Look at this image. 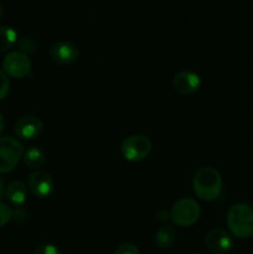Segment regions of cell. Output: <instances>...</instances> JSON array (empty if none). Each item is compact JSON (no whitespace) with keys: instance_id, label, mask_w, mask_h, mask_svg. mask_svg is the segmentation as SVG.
<instances>
[{"instance_id":"6da1fadb","label":"cell","mask_w":253,"mask_h":254,"mask_svg":"<svg viewBox=\"0 0 253 254\" xmlns=\"http://www.w3.org/2000/svg\"><path fill=\"white\" fill-rule=\"evenodd\" d=\"M222 178L221 174L212 166H203L196 171L192 180L193 192L198 198L213 201L222 192Z\"/></svg>"},{"instance_id":"7a4b0ae2","label":"cell","mask_w":253,"mask_h":254,"mask_svg":"<svg viewBox=\"0 0 253 254\" xmlns=\"http://www.w3.org/2000/svg\"><path fill=\"white\" fill-rule=\"evenodd\" d=\"M227 227L236 238L253 236V208L247 203H236L228 210Z\"/></svg>"},{"instance_id":"3957f363","label":"cell","mask_w":253,"mask_h":254,"mask_svg":"<svg viewBox=\"0 0 253 254\" xmlns=\"http://www.w3.org/2000/svg\"><path fill=\"white\" fill-rule=\"evenodd\" d=\"M200 215L201 208L196 200L184 197L173 205L170 211V220L179 227H190L197 222Z\"/></svg>"},{"instance_id":"277c9868","label":"cell","mask_w":253,"mask_h":254,"mask_svg":"<svg viewBox=\"0 0 253 254\" xmlns=\"http://www.w3.org/2000/svg\"><path fill=\"white\" fill-rule=\"evenodd\" d=\"M24 155V146L12 136L0 138V174L14 170Z\"/></svg>"},{"instance_id":"5b68a950","label":"cell","mask_w":253,"mask_h":254,"mask_svg":"<svg viewBox=\"0 0 253 254\" xmlns=\"http://www.w3.org/2000/svg\"><path fill=\"white\" fill-rule=\"evenodd\" d=\"M151 150V141L143 134H133L124 139L121 144V153L126 160L136 163L149 155Z\"/></svg>"},{"instance_id":"8992f818","label":"cell","mask_w":253,"mask_h":254,"mask_svg":"<svg viewBox=\"0 0 253 254\" xmlns=\"http://www.w3.org/2000/svg\"><path fill=\"white\" fill-rule=\"evenodd\" d=\"M2 71L12 78H24L31 72V61L22 52H10L2 60Z\"/></svg>"},{"instance_id":"52a82bcc","label":"cell","mask_w":253,"mask_h":254,"mask_svg":"<svg viewBox=\"0 0 253 254\" xmlns=\"http://www.w3.org/2000/svg\"><path fill=\"white\" fill-rule=\"evenodd\" d=\"M205 245L211 253L226 254L232 248L233 240L227 231L222 228H213L206 235Z\"/></svg>"},{"instance_id":"ba28073f","label":"cell","mask_w":253,"mask_h":254,"mask_svg":"<svg viewBox=\"0 0 253 254\" xmlns=\"http://www.w3.org/2000/svg\"><path fill=\"white\" fill-rule=\"evenodd\" d=\"M44 124L36 116H24L15 124V134L22 140H32L41 134Z\"/></svg>"},{"instance_id":"9c48e42d","label":"cell","mask_w":253,"mask_h":254,"mask_svg":"<svg viewBox=\"0 0 253 254\" xmlns=\"http://www.w3.org/2000/svg\"><path fill=\"white\" fill-rule=\"evenodd\" d=\"M27 186L32 195L40 198H45L49 197L54 191V180L47 173L37 170L29 176Z\"/></svg>"},{"instance_id":"30bf717a","label":"cell","mask_w":253,"mask_h":254,"mask_svg":"<svg viewBox=\"0 0 253 254\" xmlns=\"http://www.w3.org/2000/svg\"><path fill=\"white\" fill-rule=\"evenodd\" d=\"M52 60L60 64H72L78 60L79 52L77 46L68 41H59L52 45L50 50Z\"/></svg>"},{"instance_id":"8fae6325","label":"cell","mask_w":253,"mask_h":254,"mask_svg":"<svg viewBox=\"0 0 253 254\" xmlns=\"http://www.w3.org/2000/svg\"><path fill=\"white\" fill-rule=\"evenodd\" d=\"M201 86V78L192 71H181L174 77L173 87L180 94H192L198 91Z\"/></svg>"},{"instance_id":"7c38bea8","label":"cell","mask_w":253,"mask_h":254,"mask_svg":"<svg viewBox=\"0 0 253 254\" xmlns=\"http://www.w3.org/2000/svg\"><path fill=\"white\" fill-rule=\"evenodd\" d=\"M26 185H25L21 180H12L11 183L7 185L6 196H5V197L7 198V201H9L11 205L20 207V206L26 201Z\"/></svg>"},{"instance_id":"4fadbf2b","label":"cell","mask_w":253,"mask_h":254,"mask_svg":"<svg viewBox=\"0 0 253 254\" xmlns=\"http://www.w3.org/2000/svg\"><path fill=\"white\" fill-rule=\"evenodd\" d=\"M22 159H24L25 165L32 170H39L40 168L44 166L45 160H46L44 151L37 146H31L26 151H24Z\"/></svg>"},{"instance_id":"5bb4252c","label":"cell","mask_w":253,"mask_h":254,"mask_svg":"<svg viewBox=\"0 0 253 254\" xmlns=\"http://www.w3.org/2000/svg\"><path fill=\"white\" fill-rule=\"evenodd\" d=\"M176 233L171 226H163L155 233V245L161 250H168L175 242Z\"/></svg>"},{"instance_id":"9a60e30c","label":"cell","mask_w":253,"mask_h":254,"mask_svg":"<svg viewBox=\"0 0 253 254\" xmlns=\"http://www.w3.org/2000/svg\"><path fill=\"white\" fill-rule=\"evenodd\" d=\"M17 41V34L12 27L5 26L1 25L0 26V52L7 51L11 49Z\"/></svg>"},{"instance_id":"2e32d148","label":"cell","mask_w":253,"mask_h":254,"mask_svg":"<svg viewBox=\"0 0 253 254\" xmlns=\"http://www.w3.org/2000/svg\"><path fill=\"white\" fill-rule=\"evenodd\" d=\"M17 45H19L20 52L27 55V56H29V55L36 54L37 51L36 42H35V40L30 39V37H24V39L20 40Z\"/></svg>"},{"instance_id":"e0dca14e","label":"cell","mask_w":253,"mask_h":254,"mask_svg":"<svg viewBox=\"0 0 253 254\" xmlns=\"http://www.w3.org/2000/svg\"><path fill=\"white\" fill-rule=\"evenodd\" d=\"M12 218V210L4 203L2 201H0V228L4 227L7 222Z\"/></svg>"},{"instance_id":"ac0fdd59","label":"cell","mask_w":253,"mask_h":254,"mask_svg":"<svg viewBox=\"0 0 253 254\" xmlns=\"http://www.w3.org/2000/svg\"><path fill=\"white\" fill-rule=\"evenodd\" d=\"M34 254H62L61 251L51 243H41L35 248Z\"/></svg>"},{"instance_id":"d6986e66","label":"cell","mask_w":253,"mask_h":254,"mask_svg":"<svg viewBox=\"0 0 253 254\" xmlns=\"http://www.w3.org/2000/svg\"><path fill=\"white\" fill-rule=\"evenodd\" d=\"M10 82L7 78V74L2 69H0V101L5 98L9 93Z\"/></svg>"},{"instance_id":"ffe728a7","label":"cell","mask_w":253,"mask_h":254,"mask_svg":"<svg viewBox=\"0 0 253 254\" xmlns=\"http://www.w3.org/2000/svg\"><path fill=\"white\" fill-rule=\"evenodd\" d=\"M114 254H140V252L133 243H123L117 248Z\"/></svg>"},{"instance_id":"44dd1931","label":"cell","mask_w":253,"mask_h":254,"mask_svg":"<svg viewBox=\"0 0 253 254\" xmlns=\"http://www.w3.org/2000/svg\"><path fill=\"white\" fill-rule=\"evenodd\" d=\"M27 217V213L26 211L22 210V208L17 207L16 210L12 211V218H15V220L17 221H21V220H26Z\"/></svg>"},{"instance_id":"7402d4cb","label":"cell","mask_w":253,"mask_h":254,"mask_svg":"<svg viewBox=\"0 0 253 254\" xmlns=\"http://www.w3.org/2000/svg\"><path fill=\"white\" fill-rule=\"evenodd\" d=\"M155 218L159 222H166V221L170 218V213L165 210H159L158 212L155 213Z\"/></svg>"},{"instance_id":"603a6c76","label":"cell","mask_w":253,"mask_h":254,"mask_svg":"<svg viewBox=\"0 0 253 254\" xmlns=\"http://www.w3.org/2000/svg\"><path fill=\"white\" fill-rule=\"evenodd\" d=\"M6 196V189H5V184L2 179H0V201Z\"/></svg>"},{"instance_id":"cb8c5ba5","label":"cell","mask_w":253,"mask_h":254,"mask_svg":"<svg viewBox=\"0 0 253 254\" xmlns=\"http://www.w3.org/2000/svg\"><path fill=\"white\" fill-rule=\"evenodd\" d=\"M4 127H5V119L4 117H2V114L0 113V134H1V131L4 130Z\"/></svg>"},{"instance_id":"d4e9b609","label":"cell","mask_w":253,"mask_h":254,"mask_svg":"<svg viewBox=\"0 0 253 254\" xmlns=\"http://www.w3.org/2000/svg\"><path fill=\"white\" fill-rule=\"evenodd\" d=\"M2 15H4V10H2V6L0 5V20L2 19Z\"/></svg>"},{"instance_id":"484cf974","label":"cell","mask_w":253,"mask_h":254,"mask_svg":"<svg viewBox=\"0 0 253 254\" xmlns=\"http://www.w3.org/2000/svg\"><path fill=\"white\" fill-rule=\"evenodd\" d=\"M192 254H201V253H192Z\"/></svg>"},{"instance_id":"4316f807","label":"cell","mask_w":253,"mask_h":254,"mask_svg":"<svg viewBox=\"0 0 253 254\" xmlns=\"http://www.w3.org/2000/svg\"><path fill=\"white\" fill-rule=\"evenodd\" d=\"M252 4H253V0H252Z\"/></svg>"}]
</instances>
